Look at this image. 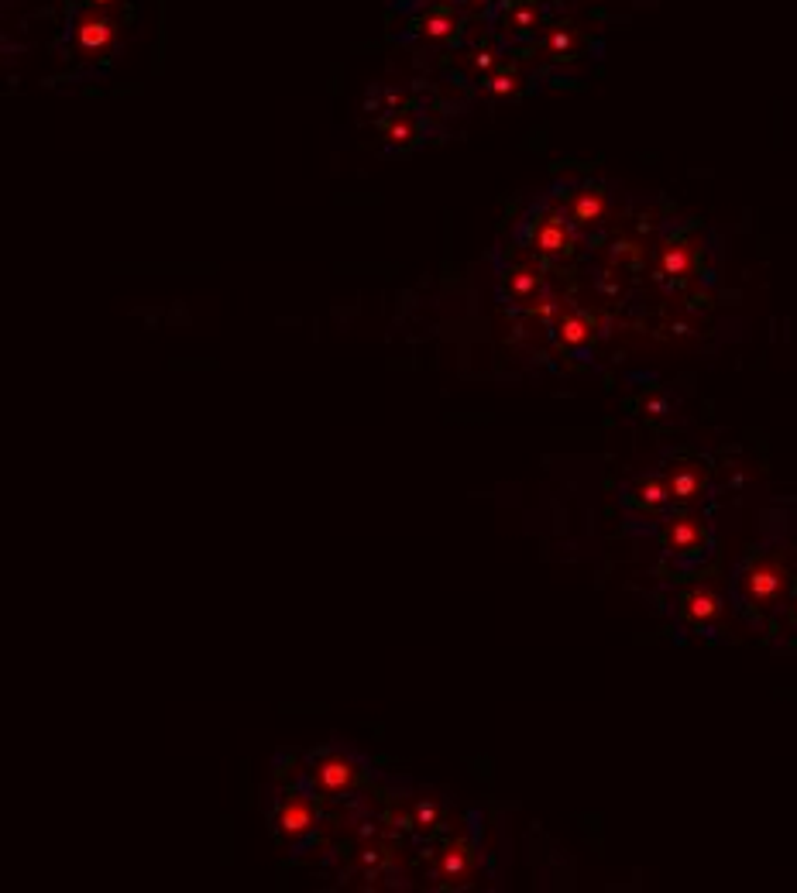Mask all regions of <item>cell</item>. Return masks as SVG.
Wrapping results in <instances>:
<instances>
[{"label":"cell","instance_id":"1","mask_svg":"<svg viewBox=\"0 0 797 893\" xmlns=\"http://www.w3.org/2000/svg\"><path fill=\"white\" fill-rule=\"evenodd\" d=\"M794 584H797V571L791 560V540H787V526H780V533L767 536L736 567L732 602H736V608L743 612L749 626L767 629L770 622L780 619Z\"/></svg>","mask_w":797,"mask_h":893},{"label":"cell","instance_id":"2","mask_svg":"<svg viewBox=\"0 0 797 893\" xmlns=\"http://www.w3.org/2000/svg\"><path fill=\"white\" fill-rule=\"evenodd\" d=\"M660 547L677 564H694L712 553V523L698 509H670L660 523Z\"/></svg>","mask_w":797,"mask_h":893},{"label":"cell","instance_id":"3","mask_svg":"<svg viewBox=\"0 0 797 893\" xmlns=\"http://www.w3.org/2000/svg\"><path fill=\"white\" fill-rule=\"evenodd\" d=\"M674 615H677V626L681 629L712 636L725 619V598H722V591L712 588V584H691V588H684L681 595H677Z\"/></svg>","mask_w":797,"mask_h":893},{"label":"cell","instance_id":"4","mask_svg":"<svg viewBox=\"0 0 797 893\" xmlns=\"http://www.w3.org/2000/svg\"><path fill=\"white\" fill-rule=\"evenodd\" d=\"M361 777H365V766H361L358 756L344 753V749H327V753H320L310 770L313 790L323 797L351 794V790L361 784Z\"/></svg>","mask_w":797,"mask_h":893},{"label":"cell","instance_id":"5","mask_svg":"<svg viewBox=\"0 0 797 893\" xmlns=\"http://www.w3.org/2000/svg\"><path fill=\"white\" fill-rule=\"evenodd\" d=\"M664 478H667L674 509H698V505L708 499V492H712V481H708L705 464L691 461V457H674V461L664 468Z\"/></svg>","mask_w":797,"mask_h":893},{"label":"cell","instance_id":"6","mask_svg":"<svg viewBox=\"0 0 797 893\" xmlns=\"http://www.w3.org/2000/svg\"><path fill=\"white\" fill-rule=\"evenodd\" d=\"M317 828V808L303 790L282 794V801L275 804V832L286 842H303L306 835Z\"/></svg>","mask_w":797,"mask_h":893},{"label":"cell","instance_id":"7","mask_svg":"<svg viewBox=\"0 0 797 893\" xmlns=\"http://www.w3.org/2000/svg\"><path fill=\"white\" fill-rule=\"evenodd\" d=\"M73 38L83 52H107L117 42V25L100 7H83L73 21Z\"/></svg>","mask_w":797,"mask_h":893},{"label":"cell","instance_id":"8","mask_svg":"<svg viewBox=\"0 0 797 893\" xmlns=\"http://www.w3.org/2000/svg\"><path fill=\"white\" fill-rule=\"evenodd\" d=\"M605 213H609V196H605L602 186L578 189V193L571 196V203H567V217H571V227H578V231L598 227L605 220Z\"/></svg>","mask_w":797,"mask_h":893},{"label":"cell","instance_id":"9","mask_svg":"<svg viewBox=\"0 0 797 893\" xmlns=\"http://www.w3.org/2000/svg\"><path fill=\"white\" fill-rule=\"evenodd\" d=\"M629 502H633L636 509L650 512V516H667V512L674 509V502H670V488H667L664 471L639 474L633 481V488H629Z\"/></svg>","mask_w":797,"mask_h":893},{"label":"cell","instance_id":"10","mask_svg":"<svg viewBox=\"0 0 797 893\" xmlns=\"http://www.w3.org/2000/svg\"><path fill=\"white\" fill-rule=\"evenodd\" d=\"M574 248V227H567L560 217H543L540 227L533 231V251L543 258H557Z\"/></svg>","mask_w":797,"mask_h":893},{"label":"cell","instance_id":"11","mask_svg":"<svg viewBox=\"0 0 797 893\" xmlns=\"http://www.w3.org/2000/svg\"><path fill=\"white\" fill-rule=\"evenodd\" d=\"M471 866H475V852H471V845L464 839H457V842L447 845L444 852H440L437 873H440V880L457 883V887H461V883L471 876Z\"/></svg>","mask_w":797,"mask_h":893},{"label":"cell","instance_id":"12","mask_svg":"<svg viewBox=\"0 0 797 893\" xmlns=\"http://www.w3.org/2000/svg\"><path fill=\"white\" fill-rule=\"evenodd\" d=\"M557 341L567 351H581L591 344V320L578 310H567L557 316Z\"/></svg>","mask_w":797,"mask_h":893},{"label":"cell","instance_id":"13","mask_svg":"<svg viewBox=\"0 0 797 893\" xmlns=\"http://www.w3.org/2000/svg\"><path fill=\"white\" fill-rule=\"evenodd\" d=\"M694 268V248L688 241H667L664 251H660V272L667 279H684Z\"/></svg>","mask_w":797,"mask_h":893},{"label":"cell","instance_id":"14","mask_svg":"<svg viewBox=\"0 0 797 893\" xmlns=\"http://www.w3.org/2000/svg\"><path fill=\"white\" fill-rule=\"evenodd\" d=\"M423 35L433 38V42H444V38H454L457 28H461V18H457L454 11H447V7H433V11L423 14L420 21Z\"/></svg>","mask_w":797,"mask_h":893},{"label":"cell","instance_id":"15","mask_svg":"<svg viewBox=\"0 0 797 893\" xmlns=\"http://www.w3.org/2000/svg\"><path fill=\"white\" fill-rule=\"evenodd\" d=\"M505 286H509V292L516 299H533V296H540L543 272L536 265H519V268H512V272H509Z\"/></svg>","mask_w":797,"mask_h":893},{"label":"cell","instance_id":"16","mask_svg":"<svg viewBox=\"0 0 797 893\" xmlns=\"http://www.w3.org/2000/svg\"><path fill=\"white\" fill-rule=\"evenodd\" d=\"M385 138H389L392 145H409V141L416 138V124L409 121V117H392V121L385 124Z\"/></svg>","mask_w":797,"mask_h":893},{"label":"cell","instance_id":"17","mask_svg":"<svg viewBox=\"0 0 797 893\" xmlns=\"http://www.w3.org/2000/svg\"><path fill=\"white\" fill-rule=\"evenodd\" d=\"M440 821V808L433 801H420L416 804V815H413V825L420 828V832H430V828H437Z\"/></svg>","mask_w":797,"mask_h":893},{"label":"cell","instance_id":"18","mask_svg":"<svg viewBox=\"0 0 797 893\" xmlns=\"http://www.w3.org/2000/svg\"><path fill=\"white\" fill-rule=\"evenodd\" d=\"M780 622H784V629H787V639L797 643V584H794L791 598H787L784 612H780Z\"/></svg>","mask_w":797,"mask_h":893},{"label":"cell","instance_id":"19","mask_svg":"<svg viewBox=\"0 0 797 893\" xmlns=\"http://www.w3.org/2000/svg\"><path fill=\"white\" fill-rule=\"evenodd\" d=\"M488 90L495 93V97H509V93L519 90V76L516 73H499L488 79Z\"/></svg>","mask_w":797,"mask_h":893},{"label":"cell","instance_id":"20","mask_svg":"<svg viewBox=\"0 0 797 893\" xmlns=\"http://www.w3.org/2000/svg\"><path fill=\"white\" fill-rule=\"evenodd\" d=\"M530 313H533V316H540L543 323L557 320V299H554V296H536V303L530 306Z\"/></svg>","mask_w":797,"mask_h":893},{"label":"cell","instance_id":"21","mask_svg":"<svg viewBox=\"0 0 797 893\" xmlns=\"http://www.w3.org/2000/svg\"><path fill=\"white\" fill-rule=\"evenodd\" d=\"M571 45H574V31L571 28H557L554 35H550V49H554V55H564Z\"/></svg>","mask_w":797,"mask_h":893},{"label":"cell","instance_id":"22","mask_svg":"<svg viewBox=\"0 0 797 893\" xmlns=\"http://www.w3.org/2000/svg\"><path fill=\"white\" fill-rule=\"evenodd\" d=\"M536 18H540L536 7H516V11H512V25H516V28H533Z\"/></svg>","mask_w":797,"mask_h":893},{"label":"cell","instance_id":"23","mask_svg":"<svg viewBox=\"0 0 797 893\" xmlns=\"http://www.w3.org/2000/svg\"><path fill=\"white\" fill-rule=\"evenodd\" d=\"M471 62H475L478 69H488V66H492V52H475V59H471Z\"/></svg>","mask_w":797,"mask_h":893},{"label":"cell","instance_id":"24","mask_svg":"<svg viewBox=\"0 0 797 893\" xmlns=\"http://www.w3.org/2000/svg\"><path fill=\"white\" fill-rule=\"evenodd\" d=\"M121 0H90V7H100V11H107V7H117Z\"/></svg>","mask_w":797,"mask_h":893}]
</instances>
